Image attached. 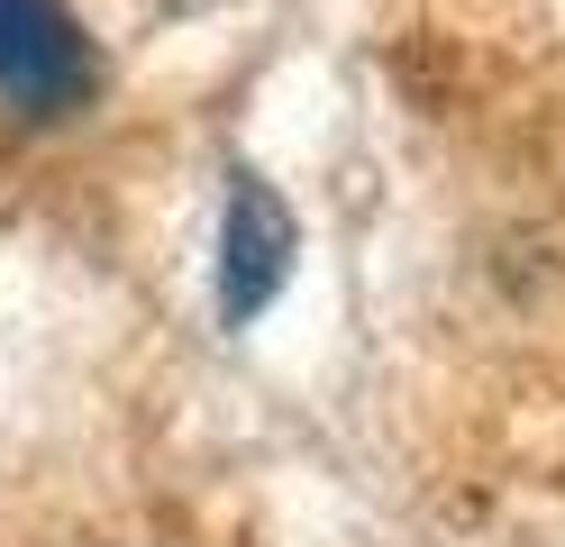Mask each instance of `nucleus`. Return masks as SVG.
Returning a JSON list of instances; mask_svg holds the SVG:
<instances>
[{
  "label": "nucleus",
  "mask_w": 565,
  "mask_h": 547,
  "mask_svg": "<svg viewBox=\"0 0 565 547\" xmlns=\"http://www.w3.org/2000/svg\"><path fill=\"white\" fill-rule=\"evenodd\" d=\"M282 274H292V210L274 201L265 173H228V219H220V319L246 328Z\"/></svg>",
  "instance_id": "1"
},
{
  "label": "nucleus",
  "mask_w": 565,
  "mask_h": 547,
  "mask_svg": "<svg viewBox=\"0 0 565 547\" xmlns=\"http://www.w3.org/2000/svg\"><path fill=\"white\" fill-rule=\"evenodd\" d=\"M83 83H92L83 28L55 0H0V92L19 109H64L83 101Z\"/></svg>",
  "instance_id": "2"
}]
</instances>
